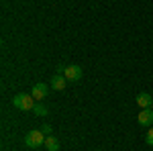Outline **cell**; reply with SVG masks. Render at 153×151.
I'll list each match as a JSON object with an SVG mask.
<instances>
[{
  "instance_id": "cell-12",
  "label": "cell",
  "mask_w": 153,
  "mask_h": 151,
  "mask_svg": "<svg viewBox=\"0 0 153 151\" xmlns=\"http://www.w3.org/2000/svg\"><path fill=\"white\" fill-rule=\"evenodd\" d=\"M151 108H153V104H151Z\"/></svg>"
},
{
  "instance_id": "cell-2",
  "label": "cell",
  "mask_w": 153,
  "mask_h": 151,
  "mask_svg": "<svg viewBox=\"0 0 153 151\" xmlns=\"http://www.w3.org/2000/svg\"><path fill=\"white\" fill-rule=\"evenodd\" d=\"M12 104L16 106L19 110H33V106H35V98L29 94H16L14 98H12Z\"/></svg>"
},
{
  "instance_id": "cell-1",
  "label": "cell",
  "mask_w": 153,
  "mask_h": 151,
  "mask_svg": "<svg viewBox=\"0 0 153 151\" xmlns=\"http://www.w3.org/2000/svg\"><path fill=\"white\" fill-rule=\"evenodd\" d=\"M45 137H47V135H45L41 129L29 131V133L25 135V145L31 147V149H37V147H41V145H45Z\"/></svg>"
},
{
  "instance_id": "cell-10",
  "label": "cell",
  "mask_w": 153,
  "mask_h": 151,
  "mask_svg": "<svg viewBox=\"0 0 153 151\" xmlns=\"http://www.w3.org/2000/svg\"><path fill=\"white\" fill-rule=\"evenodd\" d=\"M145 143H147V145H153V127L147 131V135H145Z\"/></svg>"
},
{
  "instance_id": "cell-6",
  "label": "cell",
  "mask_w": 153,
  "mask_h": 151,
  "mask_svg": "<svg viewBox=\"0 0 153 151\" xmlns=\"http://www.w3.org/2000/svg\"><path fill=\"white\" fill-rule=\"evenodd\" d=\"M65 84H68L65 76H63V74H57V76H53V80H51V88L57 90V92H61V90L65 88Z\"/></svg>"
},
{
  "instance_id": "cell-3",
  "label": "cell",
  "mask_w": 153,
  "mask_h": 151,
  "mask_svg": "<svg viewBox=\"0 0 153 151\" xmlns=\"http://www.w3.org/2000/svg\"><path fill=\"white\" fill-rule=\"evenodd\" d=\"M63 76H65V80H70V82H78L82 78V68L80 65H65Z\"/></svg>"
},
{
  "instance_id": "cell-9",
  "label": "cell",
  "mask_w": 153,
  "mask_h": 151,
  "mask_svg": "<svg viewBox=\"0 0 153 151\" xmlns=\"http://www.w3.org/2000/svg\"><path fill=\"white\" fill-rule=\"evenodd\" d=\"M33 112H35L37 116H47L49 108H47V106H43L41 102H35V106H33Z\"/></svg>"
},
{
  "instance_id": "cell-8",
  "label": "cell",
  "mask_w": 153,
  "mask_h": 151,
  "mask_svg": "<svg viewBox=\"0 0 153 151\" xmlns=\"http://www.w3.org/2000/svg\"><path fill=\"white\" fill-rule=\"evenodd\" d=\"M45 149L47 151H59V141L53 135H47L45 137Z\"/></svg>"
},
{
  "instance_id": "cell-7",
  "label": "cell",
  "mask_w": 153,
  "mask_h": 151,
  "mask_svg": "<svg viewBox=\"0 0 153 151\" xmlns=\"http://www.w3.org/2000/svg\"><path fill=\"white\" fill-rule=\"evenodd\" d=\"M137 104H139V108H149L153 104V98L147 92H141V94H137Z\"/></svg>"
},
{
  "instance_id": "cell-5",
  "label": "cell",
  "mask_w": 153,
  "mask_h": 151,
  "mask_svg": "<svg viewBox=\"0 0 153 151\" xmlns=\"http://www.w3.org/2000/svg\"><path fill=\"white\" fill-rule=\"evenodd\" d=\"M137 121H139V125H143V127L153 125V108H143L141 112H139V116H137Z\"/></svg>"
},
{
  "instance_id": "cell-4",
  "label": "cell",
  "mask_w": 153,
  "mask_h": 151,
  "mask_svg": "<svg viewBox=\"0 0 153 151\" xmlns=\"http://www.w3.org/2000/svg\"><path fill=\"white\" fill-rule=\"evenodd\" d=\"M47 94H49V88H47V84H43V82H39V84H35V86L31 88V96H33L35 100H43Z\"/></svg>"
},
{
  "instance_id": "cell-11",
  "label": "cell",
  "mask_w": 153,
  "mask_h": 151,
  "mask_svg": "<svg viewBox=\"0 0 153 151\" xmlns=\"http://www.w3.org/2000/svg\"><path fill=\"white\" fill-rule=\"evenodd\" d=\"M41 131H43L45 135H51V127H49V125H43V129H41Z\"/></svg>"
}]
</instances>
